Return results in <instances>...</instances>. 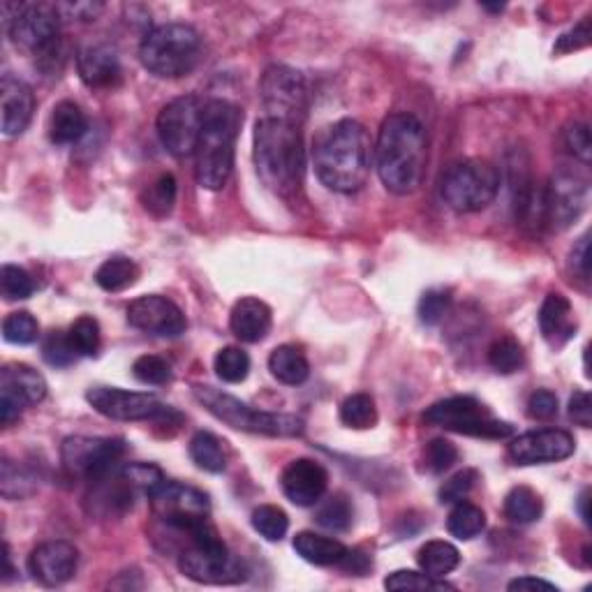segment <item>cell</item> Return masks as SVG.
<instances>
[{
	"mask_svg": "<svg viewBox=\"0 0 592 592\" xmlns=\"http://www.w3.org/2000/svg\"><path fill=\"white\" fill-rule=\"evenodd\" d=\"M576 451V440L562 428L523 433L509 442L507 454L516 465H544L565 461Z\"/></svg>",
	"mask_w": 592,
	"mask_h": 592,
	"instance_id": "18",
	"label": "cell"
},
{
	"mask_svg": "<svg viewBox=\"0 0 592 592\" xmlns=\"http://www.w3.org/2000/svg\"><path fill=\"white\" fill-rule=\"evenodd\" d=\"M202 56V37L188 24L153 28L139 44V61L160 79H179L195 70Z\"/></svg>",
	"mask_w": 592,
	"mask_h": 592,
	"instance_id": "6",
	"label": "cell"
},
{
	"mask_svg": "<svg viewBox=\"0 0 592 592\" xmlns=\"http://www.w3.org/2000/svg\"><path fill=\"white\" fill-rule=\"evenodd\" d=\"M424 421L431 426L454 431L470 438L507 440L514 435V426L507 421L491 417V412L472 396L444 398L424 412Z\"/></svg>",
	"mask_w": 592,
	"mask_h": 592,
	"instance_id": "9",
	"label": "cell"
},
{
	"mask_svg": "<svg viewBox=\"0 0 592 592\" xmlns=\"http://www.w3.org/2000/svg\"><path fill=\"white\" fill-rule=\"evenodd\" d=\"M40 336V324L26 310L10 313L3 320V338L12 345H31Z\"/></svg>",
	"mask_w": 592,
	"mask_h": 592,
	"instance_id": "41",
	"label": "cell"
},
{
	"mask_svg": "<svg viewBox=\"0 0 592 592\" xmlns=\"http://www.w3.org/2000/svg\"><path fill=\"white\" fill-rule=\"evenodd\" d=\"M190 458L195 461L197 468L206 472H213V475H220L227 468V456L222 451V444L213 433L199 431L192 435L190 440Z\"/></svg>",
	"mask_w": 592,
	"mask_h": 592,
	"instance_id": "32",
	"label": "cell"
},
{
	"mask_svg": "<svg viewBox=\"0 0 592 592\" xmlns=\"http://www.w3.org/2000/svg\"><path fill=\"white\" fill-rule=\"evenodd\" d=\"M486 528V514L484 509L472 505V502H456L454 509H451V514L447 518V530L451 537L456 539H463V542H468V539H475L477 535H481V530Z\"/></svg>",
	"mask_w": 592,
	"mask_h": 592,
	"instance_id": "31",
	"label": "cell"
},
{
	"mask_svg": "<svg viewBox=\"0 0 592 592\" xmlns=\"http://www.w3.org/2000/svg\"><path fill=\"white\" fill-rule=\"evenodd\" d=\"M253 528L266 542H280L290 530V518L276 505H262L253 512Z\"/></svg>",
	"mask_w": 592,
	"mask_h": 592,
	"instance_id": "38",
	"label": "cell"
},
{
	"mask_svg": "<svg viewBox=\"0 0 592 592\" xmlns=\"http://www.w3.org/2000/svg\"><path fill=\"white\" fill-rule=\"evenodd\" d=\"M35 95L33 88L12 74H5L0 81V125L3 135L17 137L33 121Z\"/></svg>",
	"mask_w": 592,
	"mask_h": 592,
	"instance_id": "22",
	"label": "cell"
},
{
	"mask_svg": "<svg viewBox=\"0 0 592 592\" xmlns=\"http://www.w3.org/2000/svg\"><path fill=\"white\" fill-rule=\"evenodd\" d=\"M377 174L384 188L394 195H412L419 190L426 172V132L417 116L391 114L384 118L373 148Z\"/></svg>",
	"mask_w": 592,
	"mask_h": 592,
	"instance_id": "2",
	"label": "cell"
},
{
	"mask_svg": "<svg viewBox=\"0 0 592 592\" xmlns=\"http://www.w3.org/2000/svg\"><path fill=\"white\" fill-rule=\"evenodd\" d=\"M139 280V266L130 257H109L95 271V283L105 292H123Z\"/></svg>",
	"mask_w": 592,
	"mask_h": 592,
	"instance_id": "30",
	"label": "cell"
},
{
	"mask_svg": "<svg viewBox=\"0 0 592 592\" xmlns=\"http://www.w3.org/2000/svg\"><path fill=\"white\" fill-rule=\"evenodd\" d=\"M86 401L95 412L114 421H167L179 414L153 394L116 387H95L86 394Z\"/></svg>",
	"mask_w": 592,
	"mask_h": 592,
	"instance_id": "15",
	"label": "cell"
},
{
	"mask_svg": "<svg viewBox=\"0 0 592 592\" xmlns=\"http://www.w3.org/2000/svg\"><path fill=\"white\" fill-rule=\"evenodd\" d=\"M588 502H590V491H583L581 498H579V512H581V518L586 523H590V512H588Z\"/></svg>",
	"mask_w": 592,
	"mask_h": 592,
	"instance_id": "57",
	"label": "cell"
},
{
	"mask_svg": "<svg viewBox=\"0 0 592 592\" xmlns=\"http://www.w3.org/2000/svg\"><path fill=\"white\" fill-rule=\"evenodd\" d=\"M0 292L7 301H21V299H28L35 292V283L31 278V273L26 269H21V266H14V264H5L3 269H0Z\"/></svg>",
	"mask_w": 592,
	"mask_h": 592,
	"instance_id": "42",
	"label": "cell"
},
{
	"mask_svg": "<svg viewBox=\"0 0 592 592\" xmlns=\"http://www.w3.org/2000/svg\"><path fill=\"white\" fill-rule=\"evenodd\" d=\"M340 421L354 431H366L377 424V407L368 394H352L340 405Z\"/></svg>",
	"mask_w": 592,
	"mask_h": 592,
	"instance_id": "36",
	"label": "cell"
},
{
	"mask_svg": "<svg viewBox=\"0 0 592 592\" xmlns=\"http://www.w3.org/2000/svg\"><path fill=\"white\" fill-rule=\"evenodd\" d=\"M155 518H160L167 528L188 535L190 544L216 537L218 530L211 523V502L197 488L179 484V481H162L148 495Z\"/></svg>",
	"mask_w": 592,
	"mask_h": 592,
	"instance_id": "7",
	"label": "cell"
},
{
	"mask_svg": "<svg viewBox=\"0 0 592 592\" xmlns=\"http://www.w3.org/2000/svg\"><path fill=\"white\" fill-rule=\"evenodd\" d=\"M192 394L213 417L222 424H227L234 431L255 433V435H269V438H299L306 431L303 421L294 414H278V412H262L255 407L246 405L232 394L225 391L195 384Z\"/></svg>",
	"mask_w": 592,
	"mask_h": 592,
	"instance_id": "5",
	"label": "cell"
},
{
	"mask_svg": "<svg viewBox=\"0 0 592 592\" xmlns=\"http://www.w3.org/2000/svg\"><path fill=\"white\" fill-rule=\"evenodd\" d=\"M569 417H572L574 424L583 428L592 426V401L588 391H576V394L569 398Z\"/></svg>",
	"mask_w": 592,
	"mask_h": 592,
	"instance_id": "53",
	"label": "cell"
},
{
	"mask_svg": "<svg viewBox=\"0 0 592 592\" xmlns=\"http://www.w3.org/2000/svg\"><path fill=\"white\" fill-rule=\"evenodd\" d=\"M285 498L296 507H313L324 498L329 486V475L317 461L310 458H296L283 470L280 477Z\"/></svg>",
	"mask_w": 592,
	"mask_h": 592,
	"instance_id": "21",
	"label": "cell"
},
{
	"mask_svg": "<svg viewBox=\"0 0 592 592\" xmlns=\"http://www.w3.org/2000/svg\"><path fill=\"white\" fill-rule=\"evenodd\" d=\"M417 562L424 574L433 576V579H444L461 565V553L454 544L444 542V539H433V542L421 546Z\"/></svg>",
	"mask_w": 592,
	"mask_h": 592,
	"instance_id": "29",
	"label": "cell"
},
{
	"mask_svg": "<svg viewBox=\"0 0 592 592\" xmlns=\"http://www.w3.org/2000/svg\"><path fill=\"white\" fill-rule=\"evenodd\" d=\"M539 329L551 345H565L576 333L572 303L558 292L549 294L539 308Z\"/></svg>",
	"mask_w": 592,
	"mask_h": 592,
	"instance_id": "25",
	"label": "cell"
},
{
	"mask_svg": "<svg viewBox=\"0 0 592 592\" xmlns=\"http://www.w3.org/2000/svg\"><path fill=\"white\" fill-rule=\"evenodd\" d=\"M47 396V382L35 368L7 364L0 370V424L12 426L21 410L37 405Z\"/></svg>",
	"mask_w": 592,
	"mask_h": 592,
	"instance_id": "17",
	"label": "cell"
},
{
	"mask_svg": "<svg viewBox=\"0 0 592 592\" xmlns=\"http://www.w3.org/2000/svg\"><path fill=\"white\" fill-rule=\"evenodd\" d=\"M387 590H454V586L440 579H433L424 572H412V569H398L384 579Z\"/></svg>",
	"mask_w": 592,
	"mask_h": 592,
	"instance_id": "43",
	"label": "cell"
},
{
	"mask_svg": "<svg viewBox=\"0 0 592 592\" xmlns=\"http://www.w3.org/2000/svg\"><path fill=\"white\" fill-rule=\"evenodd\" d=\"M259 93L271 118H283V121L299 125L306 114L308 84L299 70L287 68V65H271L264 72Z\"/></svg>",
	"mask_w": 592,
	"mask_h": 592,
	"instance_id": "14",
	"label": "cell"
},
{
	"mask_svg": "<svg viewBox=\"0 0 592 592\" xmlns=\"http://www.w3.org/2000/svg\"><path fill=\"white\" fill-rule=\"evenodd\" d=\"M213 368H216V375L222 382L227 384H239L248 377L250 373V357L248 352H243L241 347H222L216 354V361H213Z\"/></svg>",
	"mask_w": 592,
	"mask_h": 592,
	"instance_id": "37",
	"label": "cell"
},
{
	"mask_svg": "<svg viewBox=\"0 0 592 592\" xmlns=\"http://www.w3.org/2000/svg\"><path fill=\"white\" fill-rule=\"evenodd\" d=\"M128 322L130 327L162 338L181 336L188 327L183 310L172 299L160 294L139 296L132 301L128 306Z\"/></svg>",
	"mask_w": 592,
	"mask_h": 592,
	"instance_id": "19",
	"label": "cell"
},
{
	"mask_svg": "<svg viewBox=\"0 0 592 592\" xmlns=\"http://www.w3.org/2000/svg\"><path fill=\"white\" fill-rule=\"evenodd\" d=\"M315 174L329 190L357 192L366 185L373 165V144L359 121L343 118L320 132L313 146Z\"/></svg>",
	"mask_w": 592,
	"mask_h": 592,
	"instance_id": "1",
	"label": "cell"
},
{
	"mask_svg": "<svg viewBox=\"0 0 592 592\" xmlns=\"http://www.w3.org/2000/svg\"><path fill=\"white\" fill-rule=\"evenodd\" d=\"M528 414L537 421H549L558 414V396L549 389H539L528 398Z\"/></svg>",
	"mask_w": 592,
	"mask_h": 592,
	"instance_id": "50",
	"label": "cell"
},
{
	"mask_svg": "<svg viewBox=\"0 0 592 592\" xmlns=\"http://www.w3.org/2000/svg\"><path fill=\"white\" fill-rule=\"evenodd\" d=\"M562 144L574 158H579L583 165H590L592 158V142H590V130L583 123H572L562 132Z\"/></svg>",
	"mask_w": 592,
	"mask_h": 592,
	"instance_id": "49",
	"label": "cell"
},
{
	"mask_svg": "<svg viewBox=\"0 0 592 592\" xmlns=\"http://www.w3.org/2000/svg\"><path fill=\"white\" fill-rule=\"evenodd\" d=\"M352 505L345 495H331L327 502H322L317 509L315 521L331 532H345L352 525Z\"/></svg>",
	"mask_w": 592,
	"mask_h": 592,
	"instance_id": "39",
	"label": "cell"
},
{
	"mask_svg": "<svg viewBox=\"0 0 592 592\" xmlns=\"http://www.w3.org/2000/svg\"><path fill=\"white\" fill-rule=\"evenodd\" d=\"M512 592L516 590H544V592H558V588L553 586V583L544 581V579H537V576H521V579H514L512 583L507 586Z\"/></svg>",
	"mask_w": 592,
	"mask_h": 592,
	"instance_id": "56",
	"label": "cell"
},
{
	"mask_svg": "<svg viewBox=\"0 0 592 592\" xmlns=\"http://www.w3.org/2000/svg\"><path fill=\"white\" fill-rule=\"evenodd\" d=\"M544 512L542 498L530 486H516L505 498V516L512 523H535Z\"/></svg>",
	"mask_w": 592,
	"mask_h": 592,
	"instance_id": "33",
	"label": "cell"
},
{
	"mask_svg": "<svg viewBox=\"0 0 592 592\" xmlns=\"http://www.w3.org/2000/svg\"><path fill=\"white\" fill-rule=\"evenodd\" d=\"M477 470H461L456 472L449 481H444V486L440 488V502L442 505H456V502L465 500L470 495L472 488L477 484Z\"/></svg>",
	"mask_w": 592,
	"mask_h": 592,
	"instance_id": "48",
	"label": "cell"
},
{
	"mask_svg": "<svg viewBox=\"0 0 592 592\" xmlns=\"http://www.w3.org/2000/svg\"><path fill=\"white\" fill-rule=\"evenodd\" d=\"M61 19H79V21H95L105 10L102 3H56Z\"/></svg>",
	"mask_w": 592,
	"mask_h": 592,
	"instance_id": "52",
	"label": "cell"
},
{
	"mask_svg": "<svg viewBox=\"0 0 592 592\" xmlns=\"http://www.w3.org/2000/svg\"><path fill=\"white\" fill-rule=\"evenodd\" d=\"M484 10H488V12H502V10H505V5H486L484 3Z\"/></svg>",
	"mask_w": 592,
	"mask_h": 592,
	"instance_id": "58",
	"label": "cell"
},
{
	"mask_svg": "<svg viewBox=\"0 0 592 592\" xmlns=\"http://www.w3.org/2000/svg\"><path fill=\"white\" fill-rule=\"evenodd\" d=\"M243 125V111L227 100L206 102L204 128L197 142V183L222 190L234 172V148Z\"/></svg>",
	"mask_w": 592,
	"mask_h": 592,
	"instance_id": "4",
	"label": "cell"
},
{
	"mask_svg": "<svg viewBox=\"0 0 592 592\" xmlns=\"http://www.w3.org/2000/svg\"><path fill=\"white\" fill-rule=\"evenodd\" d=\"M523 364H525L523 345L512 336L498 338L491 347H488V366H491L495 373L512 375L516 370H521Z\"/></svg>",
	"mask_w": 592,
	"mask_h": 592,
	"instance_id": "35",
	"label": "cell"
},
{
	"mask_svg": "<svg viewBox=\"0 0 592 592\" xmlns=\"http://www.w3.org/2000/svg\"><path fill=\"white\" fill-rule=\"evenodd\" d=\"M179 569L190 581L204 583V586H236L250 574L246 562L229 553L220 535L190 544L181 553Z\"/></svg>",
	"mask_w": 592,
	"mask_h": 592,
	"instance_id": "10",
	"label": "cell"
},
{
	"mask_svg": "<svg viewBox=\"0 0 592 592\" xmlns=\"http://www.w3.org/2000/svg\"><path fill=\"white\" fill-rule=\"evenodd\" d=\"M338 567H343L345 572H350V574H364L366 569L370 567V558L359 549H347L343 560L338 562Z\"/></svg>",
	"mask_w": 592,
	"mask_h": 592,
	"instance_id": "54",
	"label": "cell"
},
{
	"mask_svg": "<svg viewBox=\"0 0 592 592\" xmlns=\"http://www.w3.org/2000/svg\"><path fill=\"white\" fill-rule=\"evenodd\" d=\"M255 167L262 183L280 197H294L303 183L306 151L296 123L266 116L255 125Z\"/></svg>",
	"mask_w": 592,
	"mask_h": 592,
	"instance_id": "3",
	"label": "cell"
},
{
	"mask_svg": "<svg viewBox=\"0 0 592 592\" xmlns=\"http://www.w3.org/2000/svg\"><path fill=\"white\" fill-rule=\"evenodd\" d=\"M590 181L576 169H560L544 188V225L567 229L588 209Z\"/></svg>",
	"mask_w": 592,
	"mask_h": 592,
	"instance_id": "16",
	"label": "cell"
},
{
	"mask_svg": "<svg viewBox=\"0 0 592 592\" xmlns=\"http://www.w3.org/2000/svg\"><path fill=\"white\" fill-rule=\"evenodd\" d=\"M68 336L79 357H93V354H98L100 343H102L98 320H93V317L88 315L79 317V320L70 327Z\"/></svg>",
	"mask_w": 592,
	"mask_h": 592,
	"instance_id": "40",
	"label": "cell"
},
{
	"mask_svg": "<svg viewBox=\"0 0 592 592\" xmlns=\"http://www.w3.org/2000/svg\"><path fill=\"white\" fill-rule=\"evenodd\" d=\"M204 114L206 102L199 95H183L162 107L155 123L162 146L176 158L195 153L204 128Z\"/></svg>",
	"mask_w": 592,
	"mask_h": 592,
	"instance_id": "12",
	"label": "cell"
},
{
	"mask_svg": "<svg viewBox=\"0 0 592 592\" xmlns=\"http://www.w3.org/2000/svg\"><path fill=\"white\" fill-rule=\"evenodd\" d=\"M424 461L426 468L433 472V475H442L447 472L451 465L458 461V449L454 442L444 440V438H435L426 444L424 451Z\"/></svg>",
	"mask_w": 592,
	"mask_h": 592,
	"instance_id": "47",
	"label": "cell"
},
{
	"mask_svg": "<svg viewBox=\"0 0 592 592\" xmlns=\"http://www.w3.org/2000/svg\"><path fill=\"white\" fill-rule=\"evenodd\" d=\"M176 179L172 174H162L144 190V209L153 213L155 218H165L172 213L176 204Z\"/></svg>",
	"mask_w": 592,
	"mask_h": 592,
	"instance_id": "34",
	"label": "cell"
},
{
	"mask_svg": "<svg viewBox=\"0 0 592 592\" xmlns=\"http://www.w3.org/2000/svg\"><path fill=\"white\" fill-rule=\"evenodd\" d=\"M271 308L255 296H243L234 303L232 315H229V329L241 343H259L269 336L271 331Z\"/></svg>",
	"mask_w": 592,
	"mask_h": 592,
	"instance_id": "24",
	"label": "cell"
},
{
	"mask_svg": "<svg viewBox=\"0 0 592 592\" xmlns=\"http://www.w3.org/2000/svg\"><path fill=\"white\" fill-rule=\"evenodd\" d=\"M125 456V442L121 438H86L74 435L61 447V461L68 475L95 481L105 477L109 470L121 465Z\"/></svg>",
	"mask_w": 592,
	"mask_h": 592,
	"instance_id": "13",
	"label": "cell"
},
{
	"mask_svg": "<svg viewBox=\"0 0 592 592\" xmlns=\"http://www.w3.org/2000/svg\"><path fill=\"white\" fill-rule=\"evenodd\" d=\"M590 44V17H586L581 24H576L572 31L560 35L558 44H555V54H572V51L586 49Z\"/></svg>",
	"mask_w": 592,
	"mask_h": 592,
	"instance_id": "51",
	"label": "cell"
},
{
	"mask_svg": "<svg viewBox=\"0 0 592 592\" xmlns=\"http://www.w3.org/2000/svg\"><path fill=\"white\" fill-rule=\"evenodd\" d=\"M79 567L77 546L63 539L56 542H44L37 546L28 558V569L33 579L47 588H58L68 583Z\"/></svg>",
	"mask_w": 592,
	"mask_h": 592,
	"instance_id": "20",
	"label": "cell"
},
{
	"mask_svg": "<svg viewBox=\"0 0 592 592\" xmlns=\"http://www.w3.org/2000/svg\"><path fill=\"white\" fill-rule=\"evenodd\" d=\"M42 357L49 366L65 368V366H70L72 361L79 357V354L72 347L68 333L51 331V333H47V338L42 340Z\"/></svg>",
	"mask_w": 592,
	"mask_h": 592,
	"instance_id": "44",
	"label": "cell"
},
{
	"mask_svg": "<svg viewBox=\"0 0 592 592\" xmlns=\"http://www.w3.org/2000/svg\"><path fill=\"white\" fill-rule=\"evenodd\" d=\"M79 77L91 88H114L121 81V61L107 44H88L77 56Z\"/></svg>",
	"mask_w": 592,
	"mask_h": 592,
	"instance_id": "23",
	"label": "cell"
},
{
	"mask_svg": "<svg viewBox=\"0 0 592 592\" xmlns=\"http://www.w3.org/2000/svg\"><path fill=\"white\" fill-rule=\"evenodd\" d=\"M132 375L137 377L142 384H151V387H162V384L172 382V366L169 361L155 354H144L132 364Z\"/></svg>",
	"mask_w": 592,
	"mask_h": 592,
	"instance_id": "45",
	"label": "cell"
},
{
	"mask_svg": "<svg viewBox=\"0 0 592 592\" xmlns=\"http://www.w3.org/2000/svg\"><path fill=\"white\" fill-rule=\"evenodd\" d=\"M442 199L458 213H477L493 204L500 192V174L488 160H461L442 179Z\"/></svg>",
	"mask_w": 592,
	"mask_h": 592,
	"instance_id": "8",
	"label": "cell"
},
{
	"mask_svg": "<svg viewBox=\"0 0 592 592\" xmlns=\"http://www.w3.org/2000/svg\"><path fill=\"white\" fill-rule=\"evenodd\" d=\"M10 26V40L17 49H24L42 61H51L58 56L61 47V14L56 5L49 3H33V5H19L17 14H12Z\"/></svg>",
	"mask_w": 592,
	"mask_h": 592,
	"instance_id": "11",
	"label": "cell"
},
{
	"mask_svg": "<svg viewBox=\"0 0 592 592\" xmlns=\"http://www.w3.org/2000/svg\"><path fill=\"white\" fill-rule=\"evenodd\" d=\"M451 308V292L449 290H428L419 299V320L428 324V327H435L444 320V315L449 313Z\"/></svg>",
	"mask_w": 592,
	"mask_h": 592,
	"instance_id": "46",
	"label": "cell"
},
{
	"mask_svg": "<svg viewBox=\"0 0 592 592\" xmlns=\"http://www.w3.org/2000/svg\"><path fill=\"white\" fill-rule=\"evenodd\" d=\"M294 551L301 555L303 560L317 567H331L338 565L347 553V546L340 544L338 539L315 535V532L303 530L294 537Z\"/></svg>",
	"mask_w": 592,
	"mask_h": 592,
	"instance_id": "26",
	"label": "cell"
},
{
	"mask_svg": "<svg viewBox=\"0 0 592 592\" xmlns=\"http://www.w3.org/2000/svg\"><path fill=\"white\" fill-rule=\"evenodd\" d=\"M572 264L583 278H588V271H590V236L588 234H583L579 243H576L572 253Z\"/></svg>",
	"mask_w": 592,
	"mask_h": 592,
	"instance_id": "55",
	"label": "cell"
},
{
	"mask_svg": "<svg viewBox=\"0 0 592 592\" xmlns=\"http://www.w3.org/2000/svg\"><path fill=\"white\" fill-rule=\"evenodd\" d=\"M88 121L86 114L81 111L79 105H74L70 100L58 102L54 107V114H51L49 123V137L54 144H77L81 137L86 135Z\"/></svg>",
	"mask_w": 592,
	"mask_h": 592,
	"instance_id": "27",
	"label": "cell"
},
{
	"mask_svg": "<svg viewBox=\"0 0 592 592\" xmlns=\"http://www.w3.org/2000/svg\"><path fill=\"white\" fill-rule=\"evenodd\" d=\"M269 370L278 382L287 384V387H296L303 384L310 375V364L296 345H280L271 352L269 357Z\"/></svg>",
	"mask_w": 592,
	"mask_h": 592,
	"instance_id": "28",
	"label": "cell"
}]
</instances>
